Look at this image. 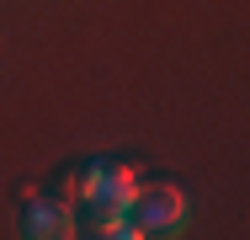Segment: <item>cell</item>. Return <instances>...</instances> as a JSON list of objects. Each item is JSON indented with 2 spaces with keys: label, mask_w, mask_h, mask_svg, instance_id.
Wrapping results in <instances>:
<instances>
[{
  "label": "cell",
  "mask_w": 250,
  "mask_h": 240,
  "mask_svg": "<svg viewBox=\"0 0 250 240\" xmlns=\"http://www.w3.org/2000/svg\"><path fill=\"white\" fill-rule=\"evenodd\" d=\"M75 182H80L75 192L85 197V214L96 224V219H112V214H128V203L139 192V171L128 160H91V166L75 171Z\"/></svg>",
  "instance_id": "1"
},
{
  "label": "cell",
  "mask_w": 250,
  "mask_h": 240,
  "mask_svg": "<svg viewBox=\"0 0 250 240\" xmlns=\"http://www.w3.org/2000/svg\"><path fill=\"white\" fill-rule=\"evenodd\" d=\"M128 214H133L139 235H170L187 219V192L176 187V182H144V187L133 192Z\"/></svg>",
  "instance_id": "2"
},
{
  "label": "cell",
  "mask_w": 250,
  "mask_h": 240,
  "mask_svg": "<svg viewBox=\"0 0 250 240\" xmlns=\"http://www.w3.org/2000/svg\"><path fill=\"white\" fill-rule=\"evenodd\" d=\"M21 235L27 240H69L75 235V214H69V197H27V208H21Z\"/></svg>",
  "instance_id": "3"
}]
</instances>
